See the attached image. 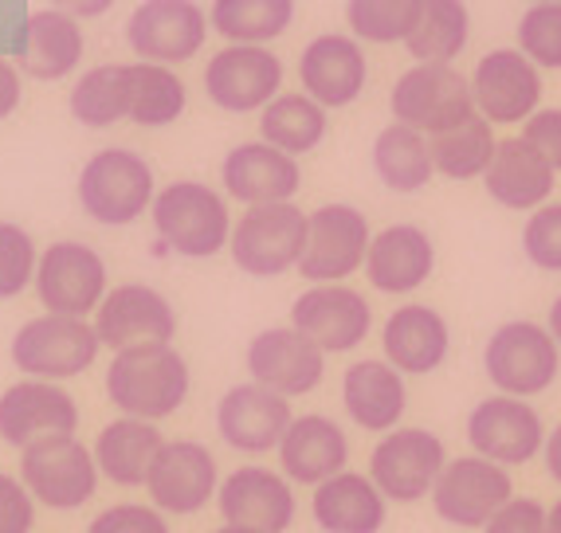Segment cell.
<instances>
[{
    "instance_id": "1",
    "label": "cell",
    "mask_w": 561,
    "mask_h": 533,
    "mask_svg": "<svg viewBox=\"0 0 561 533\" xmlns=\"http://www.w3.org/2000/svg\"><path fill=\"white\" fill-rule=\"evenodd\" d=\"M193 373L188 361L173 346H138L114 354L106 369V401L114 412L134 416V420H165L178 416L181 404L188 401Z\"/></svg>"
},
{
    "instance_id": "2",
    "label": "cell",
    "mask_w": 561,
    "mask_h": 533,
    "mask_svg": "<svg viewBox=\"0 0 561 533\" xmlns=\"http://www.w3.org/2000/svg\"><path fill=\"white\" fill-rule=\"evenodd\" d=\"M483 373L491 389L518 401L550 393L561 376V346L546 322L511 318L491 329L483 346Z\"/></svg>"
},
{
    "instance_id": "3",
    "label": "cell",
    "mask_w": 561,
    "mask_h": 533,
    "mask_svg": "<svg viewBox=\"0 0 561 533\" xmlns=\"http://www.w3.org/2000/svg\"><path fill=\"white\" fill-rule=\"evenodd\" d=\"M161 244L185 259H213L232 244V212L216 188L201 181H173L150 208Z\"/></svg>"
},
{
    "instance_id": "4",
    "label": "cell",
    "mask_w": 561,
    "mask_h": 533,
    "mask_svg": "<svg viewBox=\"0 0 561 533\" xmlns=\"http://www.w3.org/2000/svg\"><path fill=\"white\" fill-rule=\"evenodd\" d=\"M389 111L393 123L412 126L424 138H440L479 114L471 79L459 76V67L451 63H412L409 71H401L389 91Z\"/></svg>"
},
{
    "instance_id": "5",
    "label": "cell",
    "mask_w": 561,
    "mask_h": 533,
    "mask_svg": "<svg viewBox=\"0 0 561 533\" xmlns=\"http://www.w3.org/2000/svg\"><path fill=\"white\" fill-rule=\"evenodd\" d=\"M310 235V212L295 200L287 205H255L236 220L232 228V263L252 279H279L299 271Z\"/></svg>"
},
{
    "instance_id": "6",
    "label": "cell",
    "mask_w": 561,
    "mask_h": 533,
    "mask_svg": "<svg viewBox=\"0 0 561 533\" xmlns=\"http://www.w3.org/2000/svg\"><path fill=\"white\" fill-rule=\"evenodd\" d=\"M153 169L134 150H99L79 173V205L94 224H134L146 208H153Z\"/></svg>"
},
{
    "instance_id": "7",
    "label": "cell",
    "mask_w": 561,
    "mask_h": 533,
    "mask_svg": "<svg viewBox=\"0 0 561 533\" xmlns=\"http://www.w3.org/2000/svg\"><path fill=\"white\" fill-rule=\"evenodd\" d=\"M444 467H448V448L440 436L428 428H404L401 424L389 436H377L365 475L374 478L389 502L412 506L432 498Z\"/></svg>"
},
{
    "instance_id": "8",
    "label": "cell",
    "mask_w": 561,
    "mask_h": 533,
    "mask_svg": "<svg viewBox=\"0 0 561 533\" xmlns=\"http://www.w3.org/2000/svg\"><path fill=\"white\" fill-rule=\"evenodd\" d=\"M94 451L76 436H47L20 451V483L32 490L36 506L47 510H79L99 490Z\"/></svg>"
},
{
    "instance_id": "9",
    "label": "cell",
    "mask_w": 561,
    "mask_h": 533,
    "mask_svg": "<svg viewBox=\"0 0 561 533\" xmlns=\"http://www.w3.org/2000/svg\"><path fill=\"white\" fill-rule=\"evenodd\" d=\"M103 341L87 318L44 314L16 329L12 337V366L32 381H71L94 366Z\"/></svg>"
},
{
    "instance_id": "10",
    "label": "cell",
    "mask_w": 561,
    "mask_h": 533,
    "mask_svg": "<svg viewBox=\"0 0 561 533\" xmlns=\"http://www.w3.org/2000/svg\"><path fill=\"white\" fill-rule=\"evenodd\" d=\"M463 436H468L471 455H483L491 463H499V467L515 471L542 455L550 431H546L542 412L534 408L530 401L495 393V396H483L468 412Z\"/></svg>"
},
{
    "instance_id": "11",
    "label": "cell",
    "mask_w": 561,
    "mask_h": 533,
    "mask_svg": "<svg viewBox=\"0 0 561 533\" xmlns=\"http://www.w3.org/2000/svg\"><path fill=\"white\" fill-rule=\"evenodd\" d=\"M515 498V475L483 455L448 459L440 483L432 490V514L451 530H483Z\"/></svg>"
},
{
    "instance_id": "12",
    "label": "cell",
    "mask_w": 561,
    "mask_h": 533,
    "mask_svg": "<svg viewBox=\"0 0 561 533\" xmlns=\"http://www.w3.org/2000/svg\"><path fill=\"white\" fill-rule=\"evenodd\" d=\"M471 99L491 126H526L542 111V67L518 47H491L471 71Z\"/></svg>"
},
{
    "instance_id": "13",
    "label": "cell",
    "mask_w": 561,
    "mask_h": 533,
    "mask_svg": "<svg viewBox=\"0 0 561 533\" xmlns=\"http://www.w3.org/2000/svg\"><path fill=\"white\" fill-rule=\"evenodd\" d=\"M374 244L369 216L357 205H319L310 212V235L302 252L299 275L314 282H346L350 275L365 271V255Z\"/></svg>"
},
{
    "instance_id": "14",
    "label": "cell",
    "mask_w": 561,
    "mask_h": 533,
    "mask_svg": "<svg viewBox=\"0 0 561 533\" xmlns=\"http://www.w3.org/2000/svg\"><path fill=\"white\" fill-rule=\"evenodd\" d=\"M290 326L307 334L322 354H354L374 334V306L357 287L314 282L290 302Z\"/></svg>"
},
{
    "instance_id": "15",
    "label": "cell",
    "mask_w": 561,
    "mask_h": 533,
    "mask_svg": "<svg viewBox=\"0 0 561 533\" xmlns=\"http://www.w3.org/2000/svg\"><path fill=\"white\" fill-rule=\"evenodd\" d=\"M205 94L228 114L267 111L283 94V59L272 47H220L205 67Z\"/></svg>"
},
{
    "instance_id": "16",
    "label": "cell",
    "mask_w": 561,
    "mask_h": 533,
    "mask_svg": "<svg viewBox=\"0 0 561 533\" xmlns=\"http://www.w3.org/2000/svg\"><path fill=\"white\" fill-rule=\"evenodd\" d=\"M36 294L47 314L64 318H87L91 310L103 306L106 290V263L94 247L79 240H59L39 255L36 267Z\"/></svg>"
},
{
    "instance_id": "17",
    "label": "cell",
    "mask_w": 561,
    "mask_h": 533,
    "mask_svg": "<svg viewBox=\"0 0 561 533\" xmlns=\"http://www.w3.org/2000/svg\"><path fill=\"white\" fill-rule=\"evenodd\" d=\"M220 467L216 455L197 440H165V448L153 459V471L146 478L150 490V506H158L161 514L188 518L201 514L208 502L220 495Z\"/></svg>"
},
{
    "instance_id": "18",
    "label": "cell",
    "mask_w": 561,
    "mask_h": 533,
    "mask_svg": "<svg viewBox=\"0 0 561 533\" xmlns=\"http://www.w3.org/2000/svg\"><path fill=\"white\" fill-rule=\"evenodd\" d=\"M216 510L228 525H248L260 533H287L299 514V495L283 471L263 463H243L228 471L216 495Z\"/></svg>"
},
{
    "instance_id": "19",
    "label": "cell",
    "mask_w": 561,
    "mask_h": 533,
    "mask_svg": "<svg viewBox=\"0 0 561 533\" xmlns=\"http://www.w3.org/2000/svg\"><path fill=\"white\" fill-rule=\"evenodd\" d=\"M248 376L272 393L287 396H310L327 376V354H322L307 334H299L295 326H272L248 341L243 354Z\"/></svg>"
},
{
    "instance_id": "20",
    "label": "cell",
    "mask_w": 561,
    "mask_h": 533,
    "mask_svg": "<svg viewBox=\"0 0 561 533\" xmlns=\"http://www.w3.org/2000/svg\"><path fill=\"white\" fill-rule=\"evenodd\" d=\"M94 334L114 354L138 346H169L178 334V314L161 290L146 282H122L94 310Z\"/></svg>"
},
{
    "instance_id": "21",
    "label": "cell",
    "mask_w": 561,
    "mask_h": 533,
    "mask_svg": "<svg viewBox=\"0 0 561 533\" xmlns=\"http://www.w3.org/2000/svg\"><path fill=\"white\" fill-rule=\"evenodd\" d=\"M290 420H295V412H290L287 396L272 393V389H263L255 381L232 384L216 401V436L232 451H243V455L279 451Z\"/></svg>"
},
{
    "instance_id": "22",
    "label": "cell",
    "mask_w": 561,
    "mask_h": 533,
    "mask_svg": "<svg viewBox=\"0 0 561 533\" xmlns=\"http://www.w3.org/2000/svg\"><path fill=\"white\" fill-rule=\"evenodd\" d=\"M79 404L56 381H16L0 393V440L24 451L47 436H76Z\"/></svg>"
},
{
    "instance_id": "23",
    "label": "cell",
    "mask_w": 561,
    "mask_h": 533,
    "mask_svg": "<svg viewBox=\"0 0 561 533\" xmlns=\"http://www.w3.org/2000/svg\"><path fill=\"white\" fill-rule=\"evenodd\" d=\"M208 16L193 0H146L126 24V39L141 63H185L205 47Z\"/></svg>"
},
{
    "instance_id": "24",
    "label": "cell",
    "mask_w": 561,
    "mask_h": 533,
    "mask_svg": "<svg viewBox=\"0 0 561 533\" xmlns=\"http://www.w3.org/2000/svg\"><path fill=\"white\" fill-rule=\"evenodd\" d=\"M299 79L302 91L327 111H346L365 94L369 83V59L365 44L342 32H322L314 36L299 56Z\"/></svg>"
},
{
    "instance_id": "25",
    "label": "cell",
    "mask_w": 561,
    "mask_h": 533,
    "mask_svg": "<svg viewBox=\"0 0 561 533\" xmlns=\"http://www.w3.org/2000/svg\"><path fill=\"white\" fill-rule=\"evenodd\" d=\"M436 275V244L421 224H385L374 232V244L365 255V282L377 294H393V299H409L428 279Z\"/></svg>"
},
{
    "instance_id": "26",
    "label": "cell",
    "mask_w": 561,
    "mask_h": 533,
    "mask_svg": "<svg viewBox=\"0 0 561 533\" xmlns=\"http://www.w3.org/2000/svg\"><path fill=\"white\" fill-rule=\"evenodd\" d=\"M220 185L232 200L255 208V205H287L302 188V165L299 158L275 150L267 141H240L232 146L220 165Z\"/></svg>"
},
{
    "instance_id": "27",
    "label": "cell",
    "mask_w": 561,
    "mask_h": 533,
    "mask_svg": "<svg viewBox=\"0 0 561 533\" xmlns=\"http://www.w3.org/2000/svg\"><path fill=\"white\" fill-rule=\"evenodd\" d=\"M279 471L295 487H322L327 478L350 471V436L327 412L295 416L279 443Z\"/></svg>"
},
{
    "instance_id": "28",
    "label": "cell",
    "mask_w": 561,
    "mask_h": 533,
    "mask_svg": "<svg viewBox=\"0 0 561 533\" xmlns=\"http://www.w3.org/2000/svg\"><path fill=\"white\" fill-rule=\"evenodd\" d=\"M451 354V326L428 302H401L381 326V357L404 376L440 373Z\"/></svg>"
},
{
    "instance_id": "29",
    "label": "cell",
    "mask_w": 561,
    "mask_h": 533,
    "mask_svg": "<svg viewBox=\"0 0 561 533\" xmlns=\"http://www.w3.org/2000/svg\"><path fill=\"white\" fill-rule=\"evenodd\" d=\"M342 408L362 431L389 436L409 412V376L385 357H362L342 373Z\"/></svg>"
},
{
    "instance_id": "30",
    "label": "cell",
    "mask_w": 561,
    "mask_h": 533,
    "mask_svg": "<svg viewBox=\"0 0 561 533\" xmlns=\"http://www.w3.org/2000/svg\"><path fill=\"white\" fill-rule=\"evenodd\" d=\"M553 185H558V169L534 150L523 134L518 138H499L495 161H491L483 177L486 197L495 200L499 208L530 216L542 205H550Z\"/></svg>"
},
{
    "instance_id": "31",
    "label": "cell",
    "mask_w": 561,
    "mask_h": 533,
    "mask_svg": "<svg viewBox=\"0 0 561 533\" xmlns=\"http://www.w3.org/2000/svg\"><path fill=\"white\" fill-rule=\"evenodd\" d=\"M389 498L365 471H342L310 495V518L322 533H381L389 522Z\"/></svg>"
},
{
    "instance_id": "32",
    "label": "cell",
    "mask_w": 561,
    "mask_h": 533,
    "mask_svg": "<svg viewBox=\"0 0 561 533\" xmlns=\"http://www.w3.org/2000/svg\"><path fill=\"white\" fill-rule=\"evenodd\" d=\"M20 71L32 79H64L71 76L83 59V32H79V20L67 16V12H32L24 20V32H20L16 47Z\"/></svg>"
},
{
    "instance_id": "33",
    "label": "cell",
    "mask_w": 561,
    "mask_h": 533,
    "mask_svg": "<svg viewBox=\"0 0 561 533\" xmlns=\"http://www.w3.org/2000/svg\"><path fill=\"white\" fill-rule=\"evenodd\" d=\"M161 448H165V436L158 431V424L118 416L99 431L91 451L94 463H99V475L111 478L114 487H146Z\"/></svg>"
},
{
    "instance_id": "34",
    "label": "cell",
    "mask_w": 561,
    "mask_h": 533,
    "mask_svg": "<svg viewBox=\"0 0 561 533\" xmlns=\"http://www.w3.org/2000/svg\"><path fill=\"white\" fill-rule=\"evenodd\" d=\"M369 165H374L377 181L397 197H416L432 185L436 177V161H432V141L421 130L401 123H389L374 138L369 150Z\"/></svg>"
},
{
    "instance_id": "35",
    "label": "cell",
    "mask_w": 561,
    "mask_h": 533,
    "mask_svg": "<svg viewBox=\"0 0 561 533\" xmlns=\"http://www.w3.org/2000/svg\"><path fill=\"white\" fill-rule=\"evenodd\" d=\"M330 111L319 106L307 91L279 94L267 111H260V138L290 158H307L327 141Z\"/></svg>"
},
{
    "instance_id": "36",
    "label": "cell",
    "mask_w": 561,
    "mask_h": 533,
    "mask_svg": "<svg viewBox=\"0 0 561 533\" xmlns=\"http://www.w3.org/2000/svg\"><path fill=\"white\" fill-rule=\"evenodd\" d=\"M471 12L468 0H424L416 28L404 39L412 63H456L468 51Z\"/></svg>"
},
{
    "instance_id": "37",
    "label": "cell",
    "mask_w": 561,
    "mask_h": 533,
    "mask_svg": "<svg viewBox=\"0 0 561 533\" xmlns=\"http://www.w3.org/2000/svg\"><path fill=\"white\" fill-rule=\"evenodd\" d=\"M428 141H432V161H436V177H448V181H456V185H463V181H483L499 150L495 126L486 123L483 114H476V118H468L463 126H456V130L440 134V138H428Z\"/></svg>"
},
{
    "instance_id": "38",
    "label": "cell",
    "mask_w": 561,
    "mask_h": 533,
    "mask_svg": "<svg viewBox=\"0 0 561 533\" xmlns=\"http://www.w3.org/2000/svg\"><path fill=\"white\" fill-rule=\"evenodd\" d=\"M71 118L83 123L87 130H106L130 118V63L91 67L71 86Z\"/></svg>"
},
{
    "instance_id": "39",
    "label": "cell",
    "mask_w": 561,
    "mask_h": 533,
    "mask_svg": "<svg viewBox=\"0 0 561 533\" xmlns=\"http://www.w3.org/2000/svg\"><path fill=\"white\" fill-rule=\"evenodd\" d=\"M295 20V0H213L208 24L228 44L263 47L279 39Z\"/></svg>"
},
{
    "instance_id": "40",
    "label": "cell",
    "mask_w": 561,
    "mask_h": 533,
    "mask_svg": "<svg viewBox=\"0 0 561 533\" xmlns=\"http://www.w3.org/2000/svg\"><path fill=\"white\" fill-rule=\"evenodd\" d=\"M188 91L169 67L130 63V118L146 130L173 126L185 114Z\"/></svg>"
},
{
    "instance_id": "41",
    "label": "cell",
    "mask_w": 561,
    "mask_h": 533,
    "mask_svg": "<svg viewBox=\"0 0 561 533\" xmlns=\"http://www.w3.org/2000/svg\"><path fill=\"white\" fill-rule=\"evenodd\" d=\"M424 0H346V24L357 44H404L416 28Z\"/></svg>"
},
{
    "instance_id": "42",
    "label": "cell",
    "mask_w": 561,
    "mask_h": 533,
    "mask_svg": "<svg viewBox=\"0 0 561 533\" xmlns=\"http://www.w3.org/2000/svg\"><path fill=\"white\" fill-rule=\"evenodd\" d=\"M515 39V47L534 67L561 71V4H526Z\"/></svg>"
},
{
    "instance_id": "43",
    "label": "cell",
    "mask_w": 561,
    "mask_h": 533,
    "mask_svg": "<svg viewBox=\"0 0 561 533\" xmlns=\"http://www.w3.org/2000/svg\"><path fill=\"white\" fill-rule=\"evenodd\" d=\"M39 255L32 235L20 224L0 220V299H16L20 290L36 282Z\"/></svg>"
},
{
    "instance_id": "44",
    "label": "cell",
    "mask_w": 561,
    "mask_h": 533,
    "mask_svg": "<svg viewBox=\"0 0 561 533\" xmlns=\"http://www.w3.org/2000/svg\"><path fill=\"white\" fill-rule=\"evenodd\" d=\"M523 255L530 267L546 275H561V200H550L523 224Z\"/></svg>"
},
{
    "instance_id": "45",
    "label": "cell",
    "mask_w": 561,
    "mask_h": 533,
    "mask_svg": "<svg viewBox=\"0 0 561 533\" xmlns=\"http://www.w3.org/2000/svg\"><path fill=\"white\" fill-rule=\"evenodd\" d=\"M87 533H173L169 530V518L161 514L158 506H141V502H118L106 506L91 518Z\"/></svg>"
},
{
    "instance_id": "46",
    "label": "cell",
    "mask_w": 561,
    "mask_h": 533,
    "mask_svg": "<svg viewBox=\"0 0 561 533\" xmlns=\"http://www.w3.org/2000/svg\"><path fill=\"white\" fill-rule=\"evenodd\" d=\"M36 525V498L16 475L0 471V533H32Z\"/></svg>"
},
{
    "instance_id": "47",
    "label": "cell",
    "mask_w": 561,
    "mask_h": 533,
    "mask_svg": "<svg viewBox=\"0 0 561 533\" xmlns=\"http://www.w3.org/2000/svg\"><path fill=\"white\" fill-rule=\"evenodd\" d=\"M546 514H550L546 502H538L530 495H515L479 533H546Z\"/></svg>"
},
{
    "instance_id": "48",
    "label": "cell",
    "mask_w": 561,
    "mask_h": 533,
    "mask_svg": "<svg viewBox=\"0 0 561 533\" xmlns=\"http://www.w3.org/2000/svg\"><path fill=\"white\" fill-rule=\"evenodd\" d=\"M523 138L561 173V106H542L523 126Z\"/></svg>"
},
{
    "instance_id": "49",
    "label": "cell",
    "mask_w": 561,
    "mask_h": 533,
    "mask_svg": "<svg viewBox=\"0 0 561 533\" xmlns=\"http://www.w3.org/2000/svg\"><path fill=\"white\" fill-rule=\"evenodd\" d=\"M20 106V71L0 56V123Z\"/></svg>"
},
{
    "instance_id": "50",
    "label": "cell",
    "mask_w": 561,
    "mask_h": 533,
    "mask_svg": "<svg viewBox=\"0 0 561 533\" xmlns=\"http://www.w3.org/2000/svg\"><path fill=\"white\" fill-rule=\"evenodd\" d=\"M51 4L59 12H67V16H83V20L103 16V12L114 9V0H51Z\"/></svg>"
},
{
    "instance_id": "51",
    "label": "cell",
    "mask_w": 561,
    "mask_h": 533,
    "mask_svg": "<svg viewBox=\"0 0 561 533\" xmlns=\"http://www.w3.org/2000/svg\"><path fill=\"white\" fill-rule=\"evenodd\" d=\"M546 475L561 487V424H553V431L546 436V451H542Z\"/></svg>"
},
{
    "instance_id": "52",
    "label": "cell",
    "mask_w": 561,
    "mask_h": 533,
    "mask_svg": "<svg viewBox=\"0 0 561 533\" xmlns=\"http://www.w3.org/2000/svg\"><path fill=\"white\" fill-rule=\"evenodd\" d=\"M546 329L553 334V341L561 346V294H553L550 310H546Z\"/></svg>"
},
{
    "instance_id": "53",
    "label": "cell",
    "mask_w": 561,
    "mask_h": 533,
    "mask_svg": "<svg viewBox=\"0 0 561 533\" xmlns=\"http://www.w3.org/2000/svg\"><path fill=\"white\" fill-rule=\"evenodd\" d=\"M546 533H561V498H553L550 514H546Z\"/></svg>"
},
{
    "instance_id": "54",
    "label": "cell",
    "mask_w": 561,
    "mask_h": 533,
    "mask_svg": "<svg viewBox=\"0 0 561 533\" xmlns=\"http://www.w3.org/2000/svg\"><path fill=\"white\" fill-rule=\"evenodd\" d=\"M213 533H260V530H248V525H216V530Z\"/></svg>"
},
{
    "instance_id": "55",
    "label": "cell",
    "mask_w": 561,
    "mask_h": 533,
    "mask_svg": "<svg viewBox=\"0 0 561 533\" xmlns=\"http://www.w3.org/2000/svg\"><path fill=\"white\" fill-rule=\"evenodd\" d=\"M526 4H561V0H526Z\"/></svg>"
}]
</instances>
